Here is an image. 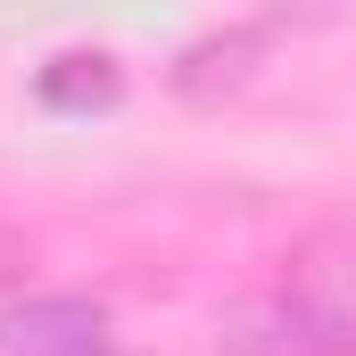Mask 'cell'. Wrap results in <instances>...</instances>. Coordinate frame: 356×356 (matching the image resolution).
<instances>
[{
	"mask_svg": "<svg viewBox=\"0 0 356 356\" xmlns=\"http://www.w3.org/2000/svg\"><path fill=\"white\" fill-rule=\"evenodd\" d=\"M257 58H266V33H257V25H232V33L191 42V50L175 58V75H166V83H175L182 99H199V108H207V99H232V91L249 83V75H257Z\"/></svg>",
	"mask_w": 356,
	"mask_h": 356,
	"instance_id": "3",
	"label": "cell"
},
{
	"mask_svg": "<svg viewBox=\"0 0 356 356\" xmlns=\"http://www.w3.org/2000/svg\"><path fill=\"white\" fill-rule=\"evenodd\" d=\"M33 99L58 108V116H91V108H116L124 99V75L108 50H58L42 75H33Z\"/></svg>",
	"mask_w": 356,
	"mask_h": 356,
	"instance_id": "4",
	"label": "cell"
},
{
	"mask_svg": "<svg viewBox=\"0 0 356 356\" xmlns=\"http://www.w3.org/2000/svg\"><path fill=\"white\" fill-rule=\"evenodd\" d=\"M224 356H356V307L323 290H249L216 315Z\"/></svg>",
	"mask_w": 356,
	"mask_h": 356,
	"instance_id": "1",
	"label": "cell"
},
{
	"mask_svg": "<svg viewBox=\"0 0 356 356\" xmlns=\"http://www.w3.org/2000/svg\"><path fill=\"white\" fill-rule=\"evenodd\" d=\"M0 356H116V332L75 290H33L0 307Z\"/></svg>",
	"mask_w": 356,
	"mask_h": 356,
	"instance_id": "2",
	"label": "cell"
}]
</instances>
